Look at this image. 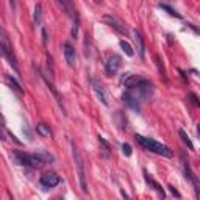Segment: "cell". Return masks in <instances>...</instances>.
Returning a JSON list of instances; mask_svg holds the SVG:
<instances>
[{"label": "cell", "instance_id": "obj_1", "mask_svg": "<svg viewBox=\"0 0 200 200\" xmlns=\"http://www.w3.org/2000/svg\"><path fill=\"white\" fill-rule=\"evenodd\" d=\"M135 139H136V142L141 145V147H144L145 150H149V152H152V153L161 155V156H167V158H171V156L174 155L171 147H167V145L155 141V139L145 138V136H141V135H136Z\"/></svg>", "mask_w": 200, "mask_h": 200}, {"label": "cell", "instance_id": "obj_2", "mask_svg": "<svg viewBox=\"0 0 200 200\" xmlns=\"http://www.w3.org/2000/svg\"><path fill=\"white\" fill-rule=\"evenodd\" d=\"M58 5L63 8V11L66 14H67L72 22H74V27H72V38H77L78 34V27H80V14H78L77 8L74 7V3H72V0H56Z\"/></svg>", "mask_w": 200, "mask_h": 200}, {"label": "cell", "instance_id": "obj_3", "mask_svg": "<svg viewBox=\"0 0 200 200\" xmlns=\"http://www.w3.org/2000/svg\"><path fill=\"white\" fill-rule=\"evenodd\" d=\"M72 153H74L75 166H77V174H78V181H80V188L83 192H88V183H86V172H84V161L80 153V150L77 149V145L72 142Z\"/></svg>", "mask_w": 200, "mask_h": 200}, {"label": "cell", "instance_id": "obj_4", "mask_svg": "<svg viewBox=\"0 0 200 200\" xmlns=\"http://www.w3.org/2000/svg\"><path fill=\"white\" fill-rule=\"evenodd\" d=\"M13 158L19 163V164L25 166V167H32V169H38L41 167L44 163L39 160V156L36 153H23V152H13Z\"/></svg>", "mask_w": 200, "mask_h": 200}, {"label": "cell", "instance_id": "obj_5", "mask_svg": "<svg viewBox=\"0 0 200 200\" xmlns=\"http://www.w3.org/2000/svg\"><path fill=\"white\" fill-rule=\"evenodd\" d=\"M0 41H2V55L5 56V59L13 66V69L19 74V66H17V59L14 56V52H13V47H11L10 41H8V36L7 33H5V30H2V38H0Z\"/></svg>", "mask_w": 200, "mask_h": 200}, {"label": "cell", "instance_id": "obj_6", "mask_svg": "<svg viewBox=\"0 0 200 200\" xmlns=\"http://www.w3.org/2000/svg\"><path fill=\"white\" fill-rule=\"evenodd\" d=\"M181 163H183V171L186 174V178L194 185L196 194H197V197L200 199V180L197 178V175L192 172V169L189 166V161H188V158H186V152H185V150H181Z\"/></svg>", "mask_w": 200, "mask_h": 200}, {"label": "cell", "instance_id": "obj_7", "mask_svg": "<svg viewBox=\"0 0 200 200\" xmlns=\"http://www.w3.org/2000/svg\"><path fill=\"white\" fill-rule=\"evenodd\" d=\"M122 99H124V102H125V105L128 106V108H131L133 111H136V113L141 111V102H142V100H141V97L136 94L135 89L125 91L124 95H122Z\"/></svg>", "mask_w": 200, "mask_h": 200}, {"label": "cell", "instance_id": "obj_8", "mask_svg": "<svg viewBox=\"0 0 200 200\" xmlns=\"http://www.w3.org/2000/svg\"><path fill=\"white\" fill-rule=\"evenodd\" d=\"M135 91H136V94L141 97L142 102H147L149 99H152V95H153V83L142 78V80L139 81V84L135 88Z\"/></svg>", "mask_w": 200, "mask_h": 200}, {"label": "cell", "instance_id": "obj_9", "mask_svg": "<svg viewBox=\"0 0 200 200\" xmlns=\"http://www.w3.org/2000/svg\"><path fill=\"white\" fill-rule=\"evenodd\" d=\"M103 22L105 23H108L111 28H114L116 32H119L120 34H127L128 33V28H127V25L120 21V19H117L116 16H113V14H105L103 16Z\"/></svg>", "mask_w": 200, "mask_h": 200}, {"label": "cell", "instance_id": "obj_10", "mask_svg": "<svg viewBox=\"0 0 200 200\" xmlns=\"http://www.w3.org/2000/svg\"><path fill=\"white\" fill-rule=\"evenodd\" d=\"M120 66H122V58H120L119 55H111L110 58H108V61L105 64V72H106V75L108 77H113V75H116L119 69H120Z\"/></svg>", "mask_w": 200, "mask_h": 200}, {"label": "cell", "instance_id": "obj_11", "mask_svg": "<svg viewBox=\"0 0 200 200\" xmlns=\"http://www.w3.org/2000/svg\"><path fill=\"white\" fill-rule=\"evenodd\" d=\"M92 88L95 91L97 97H99V100L103 103L105 106H110V95H108L106 89L103 88V84H102L99 80H92Z\"/></svg>", "mask_w": 200, "mask_h": 200}, {"label": "cell", "instance_id": "obj_12", "mask_svg": "<svg viewBox=\"0 0 200 200\" xmlns=\"http://www.w3.org/2000/svg\"><path fill=\"white\" fill-rule=\"evenodd\" d=\"M39 183L44 186V188H55L58 183H59V177L55 174V172H47V174H44L41 177V180H39Z\"/></svg>", "mask_w": 200, "mask_h": 200}, {"label": "cell", "instance_id": "obj_13", "mask_svg": "<svg viewBox=\"0 0 200 200\" xmlns=\"http://www.w3.org/2000/svg\"><path fill=\"white\" fill-rule=\"evenodd\" d=\"M63 47H64V58H66V63L69 64V67H75V66H77V52H75V48L72 47L69 42H66Z\"/></svg>", "mask_w": 200, "mask_h": 200}, {"label": "cell", "instance_id": "obj_14", "mask_svg": "<svg viewBox=\"0 0 200 200\" xmlns=\"http://www.w3.org/2000/svg\"><path fill=\"white\" fill-rule=\"evenodd\" d=\"M141 80H142V78L138 77V75L127 74V75L122 78V83H124V86H125L127 89H135L138 84H139V81H141Z\"/></svg>", "mask_w": 200, "mask_h": 200}, {"label": "cell", "instance_id": "obj_15", "mask_svg": "<svg viewBox=\"0 0 200 200\" xmlns=\"http://www.w3.org/2000/svg\"><path fill=\"white\" fill-rule=\"evenodd\" d=\"M133 34H135L136 48H138L139 56H141V59H145V45H144V38H142V34L139 33L138 30H135V32H133Z\"/></svg>", "mask_w": 200, "mask_h": 200}, {"label": "cell", "instance_id": "obj_16", "mask_svg": "<svg viewBox=\"0 0 200 200\" xmlns=\"http://www.w3.org/2000/svg\"><path fill=\"white\" fill-rule=\"evenodd\" d=\"M144 178H145V181H147V183H149L150 186H152V188H153V189H155L156 192L160 194L161 197H166V194H164V189H163V188H161V185H160V183H156V181H155L153 178H150V177H149V174H147V171H144Z\"/></svg>", "mask_w": 200, "mask_h": 200}, {"label": "cell", "instance_id": "obj_17", "mask_svg": "<svg viewBox=\"0 0 200 200\" xmlns=\"http://www.w3.org/2000/svg\"><path fill=\"white\" fill-rule=\"evenodd\" d=\"M36 130H38V135H41L42 138H50V136H52L50 125H47V124H44V122H39L38 127H36Z\"/></svg>", "mask_w": 200, "mask_h": 200}, {"label": "cell", "instance_id": "obj_18", "mask_svg": "<svg viewBox=\"0 0 200 200\" xmlns=\"http://www.w3.org/2000/svg\"><path fill=\"white\" fill-rule=\"evenodd\" d=\"M34 153L39 156V160L42 163H53L55 161V156H53L52 153H48L47 150H38V152H34Z\"/></svg>", "mask_w": 200, "mask_h": 200}, {"label": "cell", "instance_id": "obj_19", "mask_svg": "<svg viewBox=\"0 0 200 200\" xmlns=\"http://www.w3.org/2000/svg\"><path fill=\"white\" fill-rule=\"evenodd\" d=\"M41 21H42V7H41V3H38V5L34 7L33 23H34V25H41Z\"/></svg>", "mask_w": 200, "mask_h": 200}, {"label": "cell", "instance_id": "obj_20", "mask_svg": "<svg viewBox=\"0 0 200 200\" xmlns=\"http://www.w3.org/2000/svg\"><path fill=\"white\" fill-rule=\"evenodd\" d=\"M5 78H7V81H8V84H10V86H13L16 91H17V92H23V88L21 86V83L19 81H17L16 80V78H13V77H11V75H7V77H5Z\"/></svg>", "mask_w": 200, "mask_h": 200}, {"label": "cell", "instance_id": "obj_21", "mask_svg": "<svg viewBox=\"0 0 200 200\" xmlns=\"http://www.w3.org/2000/svg\"><path fill=\"white\" fill-rule=\"evenodd\" d=\"M178 135H180V138H181V139H183V142L188 145V149H189V150H194V144H192V141L189 139V136L186 135V131L180 128V130H178Z\"/></svg>", "mask_w": 200, "mask_h": 200}, {"label": "cell", "instance_id": "obj_22", "mask_svg": "<svg viewBox=\"0 0 200 200\" xmlns=\"http://www.w3.org/2000/svg\"><path fill=\"white\" fill-rule=\"evenodd\" d=\"M160 8H161V10H164V11H167V14H171V16H174V17H177V19H181V14H178L177 11H175L174 8H171L169 5H166V3H160Z\"/></svg>", "mask_w": 200, "mask_h": 200}, {"label": "cell", "instance_id": "obj_23", "mask_svg": "<svg viewBox=\"0 0 200 200\" xmlns=\"http://www.w3.org/2000/svg\"><path fill=\"white\" fill-rule=\"evenodd\" d=\"M99 144L102 145L103 155L108 158V156H110V150H111V147H110V144H108V141H106V139H103V138H99Z\"/></svg>", "mask_w": 200, "mask_h": 200}, {"label": "cell", "instance_id": "obj_24", "mask_svg": "<svg viewBox=\"0 0 200 200\" xmlns=\"http://www.w3.org/2000/svg\"><path fill=\"white\" fill-rule=\"evenodd\" d=\"M119 44H120V47H122V50L125 52V55H127V56H133V55H135V52H133L131 45H130L127 41H120Z\"/></svg>", "mask_w": 200, "mask_h": 200}, {"label": "cell", "instance_id": "obj_25", "mask_svg": "<svg viewBox=\"0 0 200 200\" xmlns=\"http://www.w3.org/2000/svg\"><path fill=\"white\" fill-rule=\"evenodd\" d=\"M155 59H156V66H158L160 75H161V77H164V80H167V78H166V70H164V66H163V63H161V58H160V56H156Z\"/></svg>", "mask_w": 200, "mask_h": 200}, {"label": "cell", "instance_id": "obj_26", "mask_svg": "<svg viewBox=\"0 0 200 200\" xmlns=\"http://www.w3.org/2000/svg\"><path fill=\"white\" fill-rule=\"evenodd\" d=\"M122 152L125 156H131V145L130 144H122Z\"/></svg>", "mask_w": 200, "mask_h": 200}, {"label": "cell", "instance_id": "obj_27", "mask_svg": "<svg viewBox=\"0 0 200 200\" xmlns=\"http://www.w3.org/2000/svg\"><path fill=\"white\" fill-rule=\"evenodd\" d=\"M189 99H191V102H192V103L196 105V106H200V99H199V97H197L196 94H194V92H191V94H189Z\"/></svg>", "mask_w": 200, "mask_h": 200}, {"label": "cell", "instance_id": "obj_28", "mask_svg": "<svg viewBox=\"0 0 200 200\" xmlns=\"http://www.w3.org/2000/svg\"><path fill=\"white\" fill-rule=\"evenodd\" d=\"M169 191H171V192H172V196H175L177 199H181V194H180V192H178L177 189H175L174 186H169Z\"/></svg>", "mask_w": 200, "mask_h": 200}, {"label": "cell", "instance_id": "obj_29", "mask_svg": "<svg viewBox=\"0 0 200 200\" xmlns=\"http://www.w3.org/2000/svg\"><path fill=\"white\" fill-rule=\"evenodd\" d=\"M42 41H44V45H47V42H48V38H47V30L45 28H42Z\"/></svg>", "mask_w": 200, "mask_h": 200}, {"label": "cell", "instance_id": "obj_30", "mask_svg": "<svg viewBox=\"0 0 200 200\" xmlns=\"http://www.w3.org/2000/svg\"><path fill=\"white\" fill-rule=\"evenodd\" d=\"M8 135H10V136H11V139H13V141H14V142H16V144H19V145H21V144H22V142H21V141H19V139H17V138H16V136H14V135H13V133H10V131H8Z\"/></svg>", "mask_w": 200, "mask_h": 200}, {"label": "cell", "instance_id": "obj_31", "mask_svg": "<svg viewBox=\"0 0 200 200\" xmlns=\"http://www.w3.org/2000/svg\"><path fill=\"white\" fill-rule=\"evenodd\" d=\"M197 135H199V138H200V124L197 125Z\"/></svg>", "mask_w": 200, "mask_h": 200}, {"label": "cell", "instance_id": "obj_32", "mask_svg": "<svg viewBox=\"0 0 200 200\" xmlns=\"http://www.w3.org/2000/svg\"><path fill=\"white\" fill-rule=\"evenodd\" d=\"M10 5H11V7L14 8V0H10Z\"/></svg>", "mask_w": 200, "mask_h": 200}, {"label": "cell", "instance_id": "obj_33", "mask_svg": "<svg viewBox=\"0 0 200 200\" xmlns=\"http://www.w3.org/2000/svg\"><path fill=\"white\" fill-rule=\"evenodd\" d=\"M94 2H95V3H102L103 0H94Z\"/></svg>", "mask_w": 200, "mask_h": 200}]
</instances>
